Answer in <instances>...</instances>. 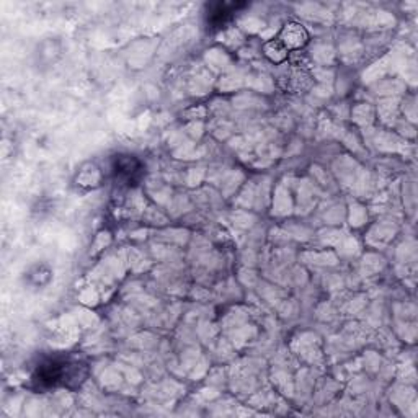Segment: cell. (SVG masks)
Returning a JSON list of instances; mask_svg holds the SVG:
<instances>
[{
  "mask_svg": "<svg viewBox=\"0 0 418 418\" xmlns=\"http://www.w3.org/2000/svg\"><path fill=\"white\" fill-rule=\"evenodd\" d=\"M88 377V365L77 355H56L44 356L34 366L32 382L38 391H76Z\"/></svg>",
  "mask_w": 418,
  "mask_h": 418,
  "instance_id": "obj_1",
  "label": "cell"
},
{
  "mask_svg": "<svg viewBox=\"0 0 418 418\" xmlns=\"http://www.w3.org/2000/svg\"><path fill=\"white\" fill-rule=\"evenodd\" d=\"M112 175L119 185H136L142 175V163L131 154H118L113 157Z\"/></svg>",
  "mask_w": 418,
  "mask_h": 418,
  "instance_id": "obj_2",
  "label": "cell"
},
{
  "mask_svg": "<svg viewBox=\"0 0 418 418\" xmlns=\"http://www.w3.org/2000/svg\"><path fill=\"white\" fill-rule=\"evenodd\" d=\"M238 7L243 5L238 4H214L209 5V12L206 15L208 27L211 29H221L234 18V15L237 13Z\"/></svg>",
  "mask_w": 418,
  "mask_h": 418,
  "instance_id": "obj_3",
  "label": "cell"
},
{
  "mask_svg": "<svg viewBox=\"0 0 418 418\" xmlns=\"http://www.w3.org/2000/svg\"><path fill=\"white\" fill-rule=\"evenodd\" d=\"M278 39L285 44L288 51H291V49H301L309 41V33L299 23H288L283 27Z\"/></svg>",
  "mask_w": 418,
  "mask_h": 418,
  "instance_id": "obj_4",
  "label": "cell"
},
{
  "mask_svg": "<svg viewBox=\"0 0 418 418\" xmlns=\"http://www.w3.org/2000/svg\"><path fill=\"white\" fill-rule=\"evenodd\" d=\"M103 180V173L100 170V167L95 166V163H87L83 166L81 170L77 172V187L81 188H87V190H93V188L100 187V183Z\"/></svg>",
  "mask_w": 418,
  "mask_h": 418,
  "instance_id": "obj_5",
  "label": "cell"
},
{
  "mask_svg": "<svg viewBox=\"0 0 418 418\" xmlns=\"http://www.w3.org/2000/svg\"><path fill=\"white\" fill-rule=\"evenodd\" d=\"M25 278H27V281L32 286L43 288V286H46L49 281H51L53 271H51V268L46 265H36V267H33L28 273H25Z\"/></svg>",
  "mask_w": 418,
  "mask_h": 418,
  "instance_id": "obj_6",
  "label": "cell"
},
{
  "mask_svg": "<svg viewBox=\"0 0 418 418\" xmlns=\"http://www.w3.org/2000/svg\"><path fill=\"white\" fill-rule=\"evenodd\" d=\"M263 51H265V56L273 62H283L288 58V53H290L285 48V44H283L278 38L265 43V46H263Z\"/></svg>",
  "mask_w": 418,
  "mask_h": 418,
  "instance_id": "obj_7",
  "label": "cell"
}]
</instances>
